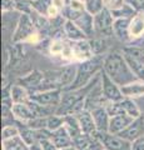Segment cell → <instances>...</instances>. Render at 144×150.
I'll return each mask as SVG.
<instances>
[{
    "instance_id": "cell-13",
    "label": "cell",
    "mask_w": 144,
    "mask_h": 150,
    "mask_svg": "<svg viewBox=\"0 0 144 150\" xmlns=\"http://www.w3.org/2000/svg\"><path fill=\"white\" fill-rule=\"evenodd\" d=\"M74 148L77 150H101L104 149L96 135L82 134L74 139Z\"/></svg>"
},
{
    "instance_id": "cell-7",
    "label": "cell",
    "mask_w": 144,
    "mask_h": 150,
    "mask_svg": "<svg viewBox=\"0 0 144 150\" xmlns=\"http://www.w3.org/2000/svg\"><path fill=\"white\" fill-rule=\"evenodd\" d=\"M100 85H101V90H103L105 99L109 103H114V101H119L124 99L122 88L117 85L103 70L100 71Z\"/></svg>"
},
{
    "instance_id": "cell-15",
    "label": "cell",
    "mask_w": 144,
    "mask_h": 150,
    "mask_svg": "<svg viewBox=\"0 0 144 150\" xmlns=\"http://www.w3.org/2000/svg\"><path fill=\"white\" fill-rule=\"evenodd\" d=\"M93 119L95 123V128L98 134H103V133H108L109 131V124H110V115L106 111L105 106L101 108H96L92 111Z\"/></svg>"
},
{
    "instance_id": "cell-10",
    "label": "cell",
    "mask_w": 144,
    "mask_h": 150,
    "mask_svg": "<svg viewBox=\"0 0 144 150\" xmlns=\"http://www.w3.org/2000/svg\"><path fill=\"white\" fill-rule=\"evenodd\" d=\"M43 79H44V73L39 71V70H31L29 74L24 75L18 79V84H20L24 88H26L29 93L33 95V94L38 93L39 89H40V85L43 83Z\"/></svg>"
},
{
    "instance_id": "cell-41",
    "label": "cell",
    "mask_w": 144,
    "mask_h": 150,
    "mask_svg": "<svg viewBox=\"0 0 144 150\" xmlns=\"http://www.w3.org/2000/svg\"><path fill=\"white\" fill-rule=\"evenodd\" d=\"M62 150H77L74 146H70V148H67V149H62Z\"/></svg>"
},
{
    "instance_id": "cell-27",
    "label": "cell",
    "mask_w": 144,
    "mask_h": 150,
    "mask_svg": "<svg viewBox=\"0 0 144 150\" xmlns=\"http://www.w3.org/2000/svg\"><path fill=\"white\" fill-rule=\"evenodd\" d=\"M64 128L67 129V131L69 133V135L73 138V140L78 138L79 135L83 134L80 124L78 121V118L75 115H67L64 116Z\"/></svg>"
},
{
    "instance_id": "cell-26",
    "label": "cell",
    "mask_w": 144,
    "mask_h": 150,
    "mask_svg": "<svg viewBox=\"0 0 144 150\" xmlns=\"http://www.w3.org/2000/svg\"><path fill=\"white\" fill-rule=\"evenodd\" d=\"M123 55H124L125 60H127L129 68L132 69V71L137 76V79L138 80H140V81H144V60L133 58V56L128 55V54H124V53H123Z\"/></svg>"
},
{
    "instance_id": "cell-9",
    "label": "cell",
    "mask_w": 144,
    "mask_h": 150,
    "mask_svg": "<svg viewBox=\"0 0 144 150\" xmlns=\"http://www.w3.org/2000/svg\"><path fill=\"white\" fill-rule=\"evenodd\" d=\"M96 137L100 140V143L105 150H132V143L124 140L119 135L103 133L96 134Z\"/></svg>"
},
{
    "instance_id": "cell-29",
    "label": "cell",
    "mask_w": 144,
    "mask_h": 150,
    "mask_svg": "<svg viewBox=\"0 0 144 150\" xmlns=\"http://www.w3.org/2000/svg\"><path fill=\"white\" fill-rule=\"evenodd\" d=\"M110 13L114 16V19H132L138 11L133 6L129 5L128 3H124V5L122 8H119L115 11H110Z\"/></svg>"
},
{
    "instance_id": "cell-17",
    "label": "cell",
    "mask_w": 144,
    "mask_h": 150,
    "mask_svg": "<svg viewBox=\"0 0 144 150\" xmlns=\"http://www.w3.org/2000/svg\"><path fill=\"white\" fill-rule=\"evenodd\" d=\"M77 76V64H68L59 70V81L60 89L63 91L68 90L73 85Z\"/></svg>"
},
{
    "instance_id": "cell-36",
    "label": "cell",
    "mask_w": 144,
    "mask_h": 150,
    "mask_svg": "<svg viewBox=\"0 0 144 150\" xmlns=\"http://www.w3.org/2000/svg\"><path fill=\"white\" fill-rule=\"evenodd\" d=\"M124 3H125V0H104L105 8L110 11L118 10L119 8H122L124 5Z\"/></svg>"
},
{
    "instance_id": "cell-23",
    "label": "cell",
    "mask_w": 144,
    "mask_h": 150,
    "mask_svg": "<svg viewBox=\"0 0 144 150\" xmlns=\"http://www.w3.org/2000/svg\"><path fill=\"white\" fill-rule=\"evenodd\" d=\"M64 35L67 36L68 40L70 41H82V40H87L88 36L85 35V33L79 28L75 23H73L70 20H67L64 24Z\"/></svg>"
},
{
    "instance_id": "cell-40",
    "label": "cell",
    "mask_w": 144,
    "mask_h": 150,
    "mask_svg": "<svg viewBox=\"0 0 144 150\" xmlns=\"http://www.w3.org/2000/svg\"><path fill=\"white\" fill-rule=\"evenodd\" d=\"M139 5H140V11H144V0H138Z\"/></svg>"
},
{
    "instance_id": "cell-8",
    "label": "cell",
    "mask_w": 144,
    "mask_h": 150,
    "mask_svg": "<svg viewBox=\"0 0 144 150\" xmlns=\"http://www.w3.org/2000/svg\"><path fill=\"white\" fill-rule=\"evenodd\" d=\"M62 98H63V90L55 89V90L35 93L30 96V100L38 103V104L43 105V106L58 109V106L60 105V101H62Z\"/></svg>"
},
{
    "instance_id": "cell-3",
    "label": "cell",
    "mask_w": 144,
    "mask_h": 150,
    "mask_svg": "<svg viewBox=\"0 0 144 150\" xmlns=\"http://www.w3.org/2000/svg\"><path fill=\"white\" fill-rule=\"evenodd\" d=\"M103 63H104L103 55H95L89 60L78 63L75 80H74L73 85L68 90H77V89H82L87 86L88 84H90L96 75H99L100 71L103 70Z\"/></svg>"
},
{
    "instance_id": "cell-5",
    "label": "cell",
    "mask_w": 144,
    "mask_h": 150,
    "mask_svg": "<svg viewBox=\"0 0 144 150\" xmlns=\"http://www.w3.org/2000/svg\"><path fill=\"white\" fill-rule=\"evenodd\" d=\"M105 109L109 112L110 118L111 116H115V115H119V114H127L135 119L143 114L140 109L138 108V105L135 104V101L133 99H128V98H124V99L119 100V101L108 103Z\"/></svg>"
},
{
    "instance_id": "cell-28",
    "label": "cell",
    "mask_w": 144,
    "mask_h": 150,
    "mask_svg": "<svg viewBox=\"0 0 144 150\" xmlns=\"http://www.w3.org/2000/svg\"><path fill=\"white\" fill-rule=\"evenodd\" d=\"M1 150H30V146L19 135V137L1 142Z\"/></svg>"
},
{
    "instance_id": "cell-43",
    "label": "cell",
    "mask_w": 144,
    "mask_h": 150,
    "mask_svg": "<svg viewBox=\"0 0 144 150\" xmlns=\"http://www.w3.org/2000/svg\"><path fill=\"white\" fill-rule=\"evenodd\" d=\"M101 150H105V149H101Z\"/></svg>"
},
{
    "instance_id": "cell-20",
    "label": "cell",
    "mask_w": 144,
    "mask_h": 150,
    "mask_svg": "<svg viewBox=\"0 0 144 150\" xmlns=\"http://www.w3.org/2000/svg\"><path fill=\"white\" fill-rule=\"evenodd\" d=\"M50 139L53 140V143L55 144V146L58 148V150L74 146V140H73V138L70 137V135H69L67 129L64 128V125L60 129L53 131V133H52V138H50Z\"/></svg>"
},
{
    "instance_id": "cell-6",
    "label": "cell",
    "mask_w": 144,
    "mask_h": 150,
    "mask_svg": "<svg viewBox=\"0 0 144 150\" xmlns=\"http://www.w3.org/2000/svg\"><path fill=\"white\" fill-rule=\"evenodd\" d=\"M115 19L111 15L110 10L104 9L103 11L94 15V35L99 38H105L113 35V25Z\"/></svg>"
},
{
    "instance_id": "cell-22",
    "label": "cell",
    "mask_w": 144,
    "mask_h": 150,
    "mask_svg": "<svg viewBox=\"0 0 144 150\" xmlns=\"http://www.w3.org/2000/svg\"><path fill=\"white\" fill-rule=\"evenodd\" d=\"M73 23H75V24L85 33V35L88 38L94 35V16L90 15L89 13H87V11L80 13L73 20Z\"/></svg>"
},
{
    "instance_id": "cell-18",
    "label": "cell",
    "mask_w": 144,
    "mask_h": 150,
    "mask_svg": "<svg viewBox=\"0 0 144 150\" xmlns=\"http://www.w3.org/2000/svg\"><path fill=\"white\" fill-rule=\"evenodd\" d=\"M75 116L78 118L79 124H80L83 134H88V135H96L98 134L96 128H95L94 119H93V115H92V111L83 109L82 111H79L78 114H75Z\"/></svg>"
},
{
    "instance_id": "cell-31",
    "label": "cell",
    "mask_w": 144,
    "mask_h": 150,
    "mask_svg": "<svg viewBox=\"0 0 144 150\" xmlns=\"http://www.w3.org/2000/svg\"><path fill=\"white\" fill-rule=\"evenodd\" d=\"M85 4V10L87 13H89L90 15H96L100 11H103L105 9L104 0H84Z\"/></svg>"
},
{
    "instance_id": "cell-33",
    "label": "cell",
    "mask_w": 144,
    "mask_h": 150,
    "mask_svg": "<svg viewBox=\"0 0 144 150\" xmlns=\"http://www.w3.org/2000/svg\"><path fill=\"white\" fill-rule=\"evenodd\" d=\"M19 135H20V129L18 126V124L5 125V126H3V130H1V142L19 137Z\"/></svg>"
},
{
    "instance_id": "cell-38",
    "label": "cell",
    "mask_w": 144,
    "mask_h": 150,
    "mask_svg": "<svg viewBox=\"0 0 144 150\" xmlns=\"http://www.w3.org/2000/svg\"><path fill=\"white\" fill-rule=\"evenodd\" d=\"M40 146H41V150H58V148L55 146V144L50 138L40 140Z\"/></svg>"
},
{
    "instance_id": "cell-2",
    "label": "cell",
    "mask_w": 144,
    "mask_h": 150,
    "mask_svg": "<svg viewBox=\"0 0 144 150\" xmlns=\"http://www.w3.org/2000/svg\"><path fill=\"white\" fill-rule=\"evenodd\" d=\"M99 80H100V74L96 75L94 80L84 88L77 89V90L63 91V98L62 101H60V105L57 109V114L60 116H67V115H75L79 111H82L85 108V99L88 94Z\"/></svg>"
},
{
    "instance_id": "cell-19",
    "label": "cell",
    "mask_w": 144,
    "mask_h": 150,
    "mask_svg": "<svg viewBox=\"0 0 144 150\" xmlns=\"http://www.w3.org/2000/svg\"><path fill=\"white\" fill-rule=\"evenodd\" d=\"M133 120H134V118H132V116H129L127 114H119V115L111 116L108 133L114 134V135L120 134L123 130H125L129 125H131V123Z\"/></svg>"
},
{
    "instance_id": "cell-11",
    "label": "cell",
    "mask_w": 144,
    "mask_h": 150,
    "mask_svg": "<svg viewBox=\"0 0 144 150\" xmlns=\"http://www.w3.org/2000/svg\"><path fill=\"white\" fill-rule=\"evenodd\" d=\"M118 135L129 143H133L135 139L144 135V114L134 119L131 123V125Z\"/></svg>"
},
{
    "instance_id": "cell-37",
    "label": "cell",
    "mask_w": 144,
    "mask_h": 150,
    "mask_svg": "<svg viewBox=\"0 0 144 150\" xmlns=\"http://www.w3.org/2000/svg\"><path fill=\"white\" fill-rule=\"evenodd\" d=\"M13 10H16V3L15 0H1V11L3 13H10Z\"/></svg>"
},
{
    "instance_id": "cell-35",
    "label": "cell",
    "mask_w": 144,
    "mask_h": 150,
    "mask_svg": "<svg viewBox=\"0 0 144 150\" xmlns=\"http://www.w3.org/2000/svg\"><path fill=\"white\" fill-rule=\"evenodd\" d=\"M89 43H90L93 54L94 55H100L105 49V46H104L105 41L103 40V38H95V39H93V40H89Z\"/></svg>"
},
{
    "instance_id": "cell-24",
    "label": "cell",
    "mask_w": 144,
    "mask_h": 150,
    "mask_svg": "<svg viewBox=\"0 0 144 150\" xmlns=\"http://www.w3.org/2000/svg\"><path fill=\"white\" fill-rule=\"evenodd\" d=\"M10 95L14 104H26V103L30 101L31 94L26 88L16 83L10 85Z\"/></svg>"
},
{
    "instance_id": "cell-39",
    "label": "cell",
    "mask_w": 144,
    "mask_h": 150,
    "mask_svg": "<svg viewBox=\"0 0 144 150\" xmlns=\"http://www.w3.org/2000/svg\"><path fill=\"white\" fill-rule=\"evenodd\" d=\"M132 150H144V135L132 143Z\"/></svg>"
},
{
    "instance_id": "cell-12",
    "label": "cell",
    "mask_w": 144,
    "mask_h": 150,
    "mask_svg": "<svg viewBox=\"0 0 144 150\" xmlns=\"http://www.w3.org/2000/svg\"><path fill=\"white\" fill-rule=\"evenodd\" d=\"M72 48H73V59L78 63L85 62V60L92 59L93 54L92 46L89 40H82V41H72Z\"/></svg>"
},
{
    "instance_id": "cell-42",
    "label": "cell",
    "mask_w": 144,
    "mask_h": 150,
    "mask_svg": "<svg viewBox=\"0 0 144 150\" xmlns=\"http://www.w3.org/2000/svg\"><path fill=\"white\" fill-rule=\"evenodd\" d=\"M31 1H35V0H31Z\"/></svg>"
},
{
    "instance_id": "cell-34",
    "label": "cell",
    "mask_w": 144,
    "mask_h": 150,
    "mask_svg": "<svg viewBox=\"0 0 144 150\" xmlns=\"http://www.w3.org/2000/svg\"><path fill=\"white\" fill-rule=\"evenodd\" d=\"M15 3H16V11H19L20 14L31 15L34 13L33 1L31 0H15Z\"/></svg>"
},
{
    "instance_id": "cell-32",
    "label": "cell",
    "mask_w": 144,
    "mask_h": 150,
    "mask_svg": "<svg viewBox=\"0 0 144 150\" xmlns=\"http://www.w3.org/2000/svg\"><path fill=\"white\" fill-rule=\"evenodd\" d=\"M64 125V116H60L58 114H53L46 118V129L49 131H55L60 129Z\"/></svg>"
},
{
    "instance_id": "cell-25",
    "label": "cell",
    "mask_w": 144,
    "mask_h": 150,
    "mask_svg": "<svg viewBox=\"0 0 144 150\" xmlns=\"http://www.w3.org/2000/svg\"><path fill=\"white\" fill-rule=\"evenodd\" d=\"M122 93L124 98L128 99H137V98L144 96V81L135 80L128 85L122 86Z\"/></svg>"
},
{
    "instance_id": "cell-4",
    "label": "cell",
    "mask_w": 144,
    "mask_h": 150,
    "mask_svg": "<svg viewBox=\"0 0 144 150\" xmlns=\"http://www.w3.org/2000/svg\"><path fill=\"white\" fill-rule=\"evenodd\" d=\"M35 33H38V30H36L31 15L20 14L16 23V28L13 33V41L14 43H26L28 39Z\"/></svg>"
},
{
    "instance_id": "cell-30",
    "label": "cell",
    "mask_w": 144,
    "mask_h": 150,
    "mask_svg": "<svg viewBox=\"0 0 144 150\" xmlns=\"http://www.w3.org/2000/svg\"><path fill=\"white\" fill-rule=\"evenodd\" d=\"M54 0H35L33 1V10L41 16L48 18V13L53 6Z\"/></svg>"
},
{
    "instance_id": "cell-14",
    "label": "cell",
    "mask_w": 144,
    "mask_h": 150,
    "mask_svg": "<svg viewBox=\"0 0 144 150\" xmlns=\"http://www.w3.org/2000/svg\"><path fill=\"white\" fill-rule=\"evenodd\" d=\"M13 115L15 118L16 123H21V124H28L29 121L36 118L30 103H26V104H14Z\"/></svg>"
},
{
    "instance_id": "cell-16",
    "label": "cell",
    "mask_w": 144,
    "mask_h": 150,
    "mask_svg": "<svg viewBox=\"0 0 144 150\" xmlns=\"http://www.w3.org/2000/svg\"><path fill=\"white\" fill-rule=\"evenodd\" d=\"M129 23H131V19H115L113 25V35L119 41L128 45L132 43L131 33H129Z\"/></svg>"
},
{
    "instance_id": "cell-1",
    "label": "cell",
    "mask_w": 144,
    "mask_h": 150,
    "mask_svg": "<svg viewBox=\"0 0 144 150\" xmlns=\"http://www.w3.org/2000/svg\"><path fill=\"white\" fill-rule=\"evenodd\" d=\"M103 71L120 88L138 80L122 51L114 50L104 56Z\"/></svg>"
},
{
    "instance_id": "cell-21",
    "label": "cell",
    "mask_w": 144,
    "mask_h": 150,
    "mask_svg": "<svg viewBox=\"0 0 144 150\" xmlns=\"http://www.w3.org/2000/svg\"><path fill=\"white\" fill-rule=\"evenodd\" d=\"M129 33L132 41L138 40L144 36V11H138L131 19L129 23Z\"/></svg>"
}]
</instances>
